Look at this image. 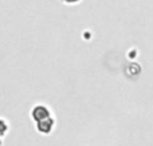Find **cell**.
Instances as JSON below:
<instances>
[{
  "label": "cell",
  "mask_w": 153,
  "mask_h": 146,
  "mask_svg": "<svg viewBox=\"0 0 153 146\" xmlns=\"http://www.w3.org/2000/svg\"><path fill=\"white\" fill-rule=\"evenodd\" d=\"M8 131V123L4 118H0V138L4 137Z\"/></svg>",
  "instance_id": "3"
},
{
  "label": "cell",
  "mask_w": 153,
  "mask_h": 146,
  "mask_svg": "<svg viewBox=\"0 0 153 146\" xmlns=\"http://www.w3.org/2000/svg\"><path fill=\"white\" fill-rule=\"evenodd\" d=\"M62 1H63L65 4H76V3H79L81 0H62Z\"/></svg>",
  "instance_id": "4"
},
{
  "label": "cell",
  "mask_w": 153,
  "mask_h": 146,
  "mask_svg": "<svg viewBox=\"0 0 153 146\" xmlns=\"http://www.w3.org/2000/svg\"><path fill=\"white\" fill-rule=\"evenodd\" d=\"M0 146H1V138H0Z\"/></svg>",
  "instance_id": "5"
},
{
  "label": "cell",
  "mask_w": 153,
  "mask_h": 146,
  "mask_svg": "<svg viewBox=\"0 0 153 146\" xmlns=\"http://www.w3.org/2000/svg\"><path fill=\"white\" fill-rule=\"evenodd\" d=\"M35 128H36L38 133L43 134V136H48V134L54 130V128H55V119L51 117V118H48V119H46V121H42V122L35 123Z\"/></svg>",
  "instance_id": "2"
},
{
  "label": "cell",
  "mask_w": 153,
  "mask_h": 146,
  "mask_svg": "<svg viewBox=\"0 0 153 146\" xmlns=\"http://www.w3.org/2000/svg\"><path fill=\"white\" fill-rule=\"evenodd\" d=\"M30 115H31L32 121H34L35 123H38V122H42V121H46V119H48V118H51V110L47 105L38 103V105H35V106H32Z\"/></svg>",
  "instance_id": "1"
}]
</instances>
